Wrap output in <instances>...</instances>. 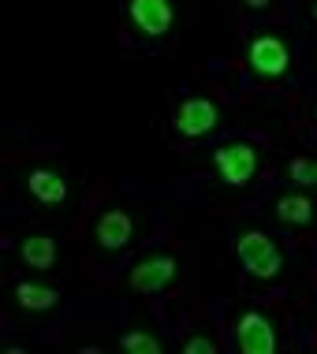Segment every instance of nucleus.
<instances>
[{"instance_id":"f257e3e1","label":"nucleus","mask_w":317,"mask_h":354,"mask_svg":"<svg viewBox=\"0 0 317 354\" xmlns=\"http://www.w3.org/2000/svg\"><path fill=\"white\" fill-rule=\"evenodd\" d=\"M235 254L243 261V269L262 280H276L284 272V254L265 232H243L235 239Z\"/></svg>"},{"instance_id":"f03ea898","label":"nucleus","mask_w":317,"mask_h":354,"mask_svg":"<svg viewBox=\"0 0 317 354\" xmlns=\"http://www.w3.org/2000/svg\"><path fill=\"white\" fill-rule=\"evenodd\" d=\"M213 165H217L220 179H224L228 187H246L257 176V149L243 138L224 142V146L213 153Z\"/></svg>"},{"instance_id":"7ed1b4c3","label":"nucleus","mask_w":317,"mask_h":354,"mask_svg":"<svg viewBox=\"0 0 317 354\" xmlns=\"http://www.w3.org/2000/svg\"><path fill=\"white\" fill-rule=\"evenodd\" d=\"M235 347L243 354H273L276 351V332L273 321L262 310H246L235 321Z\"/></svg>"},{"instance_id":"20e7f679","label":"nucleus","mask_w":317,"mask_h":354,"mask_svg":"<svg viewBox=\"0 0 317 354\" xmlns=\"http://www.w3.org/2000/svg\"><path fill=\"white\" fill-rule=\"evenodd\" d=\"M176 269L179 261L172 254H153V257H142L138 265L131 269V291L134 295H157L176 280Z\"/></svg>"},{"instance_id":"39448f33","label":"nucleus","mask_w":317,"mask_h":354,"mask_svg":"<svg viewBox=\"0 0 317 354\" xmlns=\"http://www.w3.org/2000/svg\"><path fill=\"white\" fill-rule=\"evenodd\" d=\"M246 60H251V68L262 75V79H280V75H287L291 53H287V45L276 34H262V37H254V41H251Z\"/></svg>"},{"instance_id":"423d86ee","label":"nucleus","mask_w":317,"mask_h":354,"mask_svg":"<svg viewBox=\"0 0 317 354\" xmlns=\"http://www.w3.org/2000/svg\"><path fill=\"white\" fill-rule=\"evenodd\" d=\"M220 123V109L209 97H187L176 112V131L183 138H201L209 131H217Z\"/></svg>"},{"instance_id":"0eeeda50","label":"nucleus","mask_w":317,"mask_h":354,"mask_svg":"<svg viewBox=\"0 0 317 354\" xmlns=\"http://www.w3.org/2000/svg\"><path fill=\"white\" fill-rule=\"evenodd\" d=\"M127 15H131V23H134V30H142V34H150V37L168 34L172 23H176L172 0H131Z\"/></svg>"},{"instance_id":"6e6552de","label":"nucleus","mask_w":317,"mask_h":354,"mask_svg":"<svg viewBox=\"0 0 317 354\" xmlns=\"http://www.w3.org/2000/svg\"><path fill=\"white\" fill-rule=\"evenodd\" d=\"M93 235H98V243L105 246V250H123V246H131V239H134V216L123 213V209H109V213L98 216Z\"/></svg>"},{"instance_id":"1a4fd4ad","label":"nucleus","mask_w":317,"mask_h":354,"mask_svg":"<svg viewBox=\"0 0 317 354\" xmlns=\"http://www.w3.org/2000/svg\"><path fill=\"white\" fill-rule=\"evenodd\" d=\"M26 183H30V194L45 205H60L67 198V183L60 179V171H53V168H34Z\"/></svg>"},{"instance_id":"9d476101","label":"nucleus","mask_w":317,"mask_h":354,"mask_svg":"<svg viewBox=\"0 0 317 354\" xmlns=\"http://www.w3.org/2000/svg\"><path fill=\"white\" fill-rule=\"evenodd\" d=\"M19 254H23V261L30 269H53L56 265V239L53 235H30V239H23Z\"/></svg>"},{"instance_id":"9b49d317","label":"nucleus","mask_w":317,"mask_h":354,"mask_svg":"<svg viewBox=\"0 0 317 354\" xmlns=\"http://www.w3.org/2000/svg\"><path fill=\"white\" fill-rule=\"evenodd\" d=\"M276 216L284 220V224H310L314 220V202L306 194H284L280 202H276Z\"/></svg>"},{"instance_id":"f8f14e48","label":"nucleus","mask_w":317,"mask_h":354,"mask_svg":"<svg viewBox=\"0 0 317 354\" xmlns=\"http://www.w3.org/2000/svg\"><path fill=\"white\" fill-rule=\"evenodd\" d=\"M15 299L23 310H53L56 302H60V295L53 291V287H42V283H19L15 287Z\"/></svg>"},{"instance_id":"ddd939ff","label":"nucleus","mask_w":317,"mask_h":354,"mask_svg":"<svg viewBox=\"0 0 317 354\" xmlns=\"http://www.w3.org/2000/svg\"><path fill=\"white\" fill-rule=\"evenodd\" d=\"M120 347L131 351V354H161V351H165V347H161V339H153L150 332H127V336L120 339Z\"/></svg>"},{"instance_id":"4468645a","label":"nucleus","mask_w":317,"mask_h":354,"mask_svg":"<svg viewBox=\"0 0 317 354\" xmlns=\"http://www.w3.org/2000/svg\"><path fill=\"white\" fill-rule=\"evenodd\" d=\"M287 176L299 187H317V160L314 157H295L291 165H287Z\"/></svg>"},{"instance_id":"2eb2a0df","label":"nucleus","mask_w":317,"mask_h":354,"mask_svg":"<svg viewBox=\"0 0 317 354\" xmlns=\"http://www.w3.org/2000/svg\"><path fill=\"white\" fill-rule=\"evenodd\" d=\"M183 351H187V354H213V351H217V343H213V339H206V336H194V339H187V343H183Z\"/></svg>"},{"instance_id":"dca6fc26","label":"nucleus","mask_w":317,"mask_h":354,"mask_svg":"<svg viewBox=\"0 0 317 354\" xmlns=\"http://www.w3.org/2000/svg\"><path fill=\"white\" fill-rule=\"evenodd\" d=\"M243 4H246V8H254V12H262V8H269L273 0H243Z\"/></svg>"},{"instance_id":"f3484780","label":"nucleus","mask_w":317,"mask_h":354,"mask_svg":"<svg viewBox=\"0 0 317 354\" xmlns=\"http://www.w3.org/2000/svg\"><path fill=\"white\" fill-rule=\"evenodd\" d=\"M314 19H317V8H314Z\"/></svg>"},{"instance_id":"a211bd4d","label":"nucleus","mask_w":317,"mask_h":354,"mask_svg":"<svg viewBox=\"0 0 317 354\" xmlns=\"http://www.w3.org/2000/svg\"><path fill=\"white\" fill-rule=\"evenodd\" d=\"M314 120H317V109H314Z\"/></svg>"}]
</instances>
